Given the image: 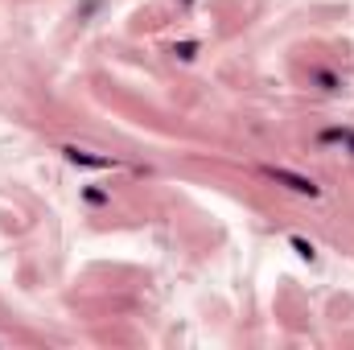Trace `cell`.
<instances>
[{"instance_id":"obj_3","label":"cell","mask_w":354,"mask_h":350,"mask_svg":"<svg viewBox=\"0 0 354 350\" xmlns=\"http://www.w3.org/2000/svg\"><path fill=\"white\" fill-rule=\"evenodd\" d=\"M322 140H326V145L342 140V145H351V153H354V132H351V128H330V132H322Z\"/></svg>"},{"instance_id":"obj_6","label":"cell","mask_w":354,"mask_h":350,"mask_svg":"<svg viewBox=\"0 0 354 350\" xmlns=\"http://www.w3.org/2000/svg\"><path fill=\"white\" fill-rule=\"evenodd\" d=\"M313 79H317V83H322L326 91H338V79H334L330 71H313Z\"/></svg>"},{"instance_id":"obj_4","label":"cell","mask_w":354,"mask_h":350,"mask_svg":"<svg viewBox=\"0 0 354 350\" xmlns=\"http://www.w3.org/2000/svg\"><path fill=\"white\" fill-rule=\"evenodd\" d=\"M288 243H292V252H297V256H305V260H313V243H309V239H301V235H292Z\"/></svg>"},{"instance_id":"obj_2","label":"cell","mask_w":354,"mask_h":350,"mask_svg":"<svg viewBox=\"0 0 354 350\" xmlns=\"http://www.w3.org/2000/svg\"><path fill=\"white\" fill-rule=\"evenodd\" d=\"M66 161H71V165H87V169H111V165H115L111 157H95L87 149H66Z\"/></svg>"},{"instance_id":"obj_1","label":"cell","mask_w":354,"mask_h":350,"mask_svg":"<svg viewBox=\"0 0 354 350\" xmlns=\"http://www.w3.org/2000/svg\"><path fill=\"white\" fill-rule=\"evenodd\" d=\"M264 177L280 181V185H288L292 194H305V198H317V194H322L313 177H301V174H292V169H276V165H264Z\"/></svg>"},{"instance_id":"obj_5","label":"cell","mask_w":354,"mask_h":350,"mask_svg":"<svg viewBox=\"0 0 354 350\" xmlns=\"http://www.w3.org/2000/svg\"><path fill=\"white\" fill-rule=\"evenodd\" d=\"M174 54L181 58V62H189V58L198 54V42H181V46H174Z\"/></svg>"}]
</instances>
